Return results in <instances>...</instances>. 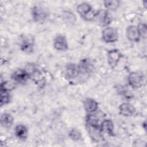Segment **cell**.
Segmentation results:
<instances>
[{
    "mask_svg": "<svg viewBox=\"0 0 147 147\" xmlns=\"http://www.w3.org/2000/svg\"><path fill=\"white\" fill-rule=\"evenodd\" d=\"M54 48L58 51H67L68 49V44L66 37L61 34L56 35L53 41Z\"/></svg>",
    "mask_w": 147,
    "mask_h": 147,
    "instance_id": "10",
    "label": "cell"
},
{
    "mask_svg": "<svg viewBox=\"0 0 147 147\" xmlns=\"http://www.w3.org/2000/svg\"><path fill=\"white\" fill-rule=\"evenodd\" d=\"M126 35L127 38L131 42H138L141 38L137 26L136 25L128 26L126 30Z\"/></svg>",
    "mask_w": 147,
    "mask_h": 147,
    "instance_id": "13",
    "label": "cell"
},
{
    "mask_svg": "<svg viewBox=\"0 0 147 147\" xmlns=\"http://www.w3.org/2000/svg\"><path fill=\"white\" fill-rule=\"evenodd\" d=\"M100 129L103 133H106L110 136H114V125L111 119H106L102 121Z\"/></svg>",
    "mask_w": 147,
    "mask_h": 147,
    "instance_id": "16",
    "label": "cell"
},
{
    "mask_svg": "<svg viewBox=\"0 0 147 147\" xmlns=\"http://www.w3.org/2000/svg\"><path fill=\"white\" fill-rule=\"evenodd\" d=\"M19 45L22 52L26 53H31L34 51V39L31 35L22 34L20 39Z\"/></svg>",
    "mask_w": 147,
    "mask_h": 147,
    "instance_id": "2",
    "label": "cell"
},
{
    "mask_svg": "<svg viewBox=\"0 0 147 147\" xmlns=\"http://www.w3.org/2000/svg\"><path fill=\"white\" fill-rule=\"evenodd\" d=\"M11 100L10 91L0 89V105L3 106L7 105Z\"/></svg>",
    "mask_w": 147,
    "mask_h": 147,
    "instance_id": "19",
    "label": "cell"
},
{
    "mask_svg": "<svg viewBox=\"0 0 147 147\" xmlns=\"http://www.w3.org/2000/svg\"><path fill=\"white\" fill-rule=\"evenodd\" d=\"M31 15L33 21L37 23H42L48 17L47 10L42 6L36 5L31 9Z\"/></svg>",
    "mask_w": 147,
    "mask_h": 147,
    "instance_id": "3",
    "label": "cell"
},
{
    "mask_svg": "<svg viewBox=\"0 0 147 147\" xmlns=\"http://www.w3.org/2000/svg\"><path fill=\"white\" fill-rule=\"evenodd\" d=\"M123 57V54L118 49H112L107 53V60L109 66L114 68L118 64L119 61Z\"/></svg>",
    "mask_w": 147,
    "mask_h": 147,
    "instance_id": "7",
    "label": "cell"
},
{
    "mask_svg": "<svg viewBox=\"0 0 147 147\" xmlns=\"http://www.w3.org/2000/svg\"><path fill=\"white\" fill-rule=\"evenodd\" d=\"M136 108L130 103L124 102L121 103L119 106V113L123 117H132L136 114Z\"/></svg>",
    "mask_w": 147,
    "mask_h": 147,
    "instance_id": "12",
    "label": "cell"
},
{
    "mask_svg": "<svg viewBox=\"0 0 147 147\" xmlns=\"http://www.w3.org/2000/svg\"><path fill=\"white\" fill-rule=\"evenodd\" d=\"M101 36L104 42L114 43L118 41L119 34L116 28L112 26H107L102 30Z\"/></svg>",
    "mask_w": 147,
    "mask_h": 147,
    "instance_id": "4",
    "label": "cell"
},
{
    "mask_svg": "<svg viewBox=\"0 0 147 147\" xmlns=\"http://www.w3.org/2000/svg\"><path fill=\"white\" fill-rule=\"evenodd\" d=\"M11 79L14 83L23 84L26 83L30 78L29 74L26 69L19 68L11 74Z\"/></svg>",
    "mask_w": 147,
    "mask_h": 147,
    "instance_id": "9",
    "label": "cell"
},
{
    "mask_svg": "<svg viewBox=\"0 0 147 147\" xmlns=\"http://www.w3.org/2000/svg\"><path fill=\"white\" fill-rule=\"evenodd\" d=\"M103 5L107 10H115L119 7L120 1L118 0H106L103 1Z\"/></svg>",
    "mask_w": 147,
    "mask_h": 147,
    "instance_id": "20",
    "label": "cell"
},
{
    "mask_svg": "<svg viewBox=\"0 0 147 147\" xmlns=\"http://www.w3.org/2000/svg\"><path fill=\"white\" fill-rule=\"evenodd\" d=\"M87 130L91 140L95 142H99L103 140V133L100 125H86Z\"/></svg>",
    "mask_w": 147,
    "mask_h": 147,
    "instance_id": "6",
    "label": "cell"
},
{
    "mask_svg": "<svg viewBox=\"0 0 147 147\" xmlns=\"http://www.w3.org/2000/svg\"><path fill=\"white\" fill-rule=\"evenodd\" d=\"M83 107L87 114H92L96 112L99 105L96 100L91 98H87L83 102Z\"/></svg>",
    "mask_w": 147,
    "mask_h": 147,
    "instance_id": "14",
    "label": "cell"
},
{
    "mask_svg": "<svg viewBox=\"0 0 147 147\" xmlns=\"http://www.w3.org/2000/svg\"><path fill=\"white\" fill-rule=\"evenodd\" d=\"M78 65L80 75H87L92 72L94 68L92 61L88 59H82Z\"/></svg>",
    "mask_w": 147,
    "mask_h": 147,
    "instance_id": "11",
    "label": "cell"
},
{
    "mask_svg": "<svg viewBox=\"0 0 147 147\" xmlns=\"http://www.w3.org/2000/svg\"><path fill=\"white\" fill-rule=\"evenodd\" d=\"M0 122L2 127L5 129H9L13 124L14 118L10 114L3 113L1 115Z\"/></svg>",
    "mask_w": 147,
    "mask_h": 147,
    "instance_id": "18",
    "label": "cell"
},
{
    "mask_svg": "<svg viewBox=\"0 0 147 147\" xmlns=\"http://www.w3.org/2000/svg\"><path fill=\"white\" fill-rule=\"evenodd\" d=\"M14 131L16 137L20 140H25L28 137V129L24 125L19 124L16 125Z\"/></svg>",
    "mask_w": 147,
    "mask_h": 147,
    "instance_id": "17",
    "label": "cell"
},
{
    "mask_svg": "<svg viewBox=\"0 0 147 147\" xmlns=\"http://www.w3.org/2000/svg\"><path fill=\"white\" fill-rule=\"evenodd\" d=\"M64 76L68 80H72L78 78L80 76L78 64L72 63L67 64L64 69Z\"/></svg>",
    "mask_w": 147,
    "mask_h": 147,
    "instance_id": "8",
    "label": "cell"
},
{
    "mask_svg": "<svg viewBox=\"0 0 147 147\" xmlns=\"http://www.w3.org/2000/svg\"><path fill=\"white\" fill-rule=\"evenodd\" d=\"M96 18L98 19L99 23L103 26H109L112 22V17L107 10L98 11Z\"/></svg>",
    "mask_w": 147,
    "mask_h": 147,
    "instance_id": "15",
    "label": "cell"
},
{
    "mask_svg": "<svg viewBox=\"0 0 147 147\" xmlns=\"http://www.w3.org/2000/svg\"><path fill=\"white\" fill-rule=\"evenodd\" d=\"M137 26L141 37L146 38L147 36V26L145 23H140Z\"/></svg>",
    "mask_w": 147,
    "mask_h": 147,
    "instance_id": "22",
    "label": "cell"
},
{
    "mask_svg": "<svg viewBox=\"0 0 147 147\" xmlns=\"http://www.w3.org/2000/svg\"><path fill=\"white\" fill-rule=\"evenodd\" d=\"M129 86L134 89H138L143 86L145 83L144 76L137 72H131L127 78Z\"/></svg>",
    "mask_w": 147,
    "mask_h": 147,
    "instance_id": "5",
    "label": "cell"
},
{
    "mask_svg": "<svg viewBox=\"0 0 147 147\" xmlns=\"http://www.w3.org/2000/svg\"><path fill=\"white\" fill-rule=\"evenodd\" d=\"M76 11L80 16L87 21H90L96 18L98 11L92 9L91 5L87 2H82L76 7Z\"/></svg>",
    "mask_w": 147,
    "mask_h": 147,
    "instance_id": "1",
    "label": "cell"
},
{
    "mask_svg": "<svg viewBox=\"0 0 147 147\" xmlns=\"http://www.w3.org/2000/svg\"><path fill=\"white\" fill-rule=\"evenodd\" d=\"M69 137L74 141H79L82 139V135L80 131L76 128L71 129L68 133Z\"/></svg>",
    "mask_w": 147,
    "mask_h": 147,
    "instance_id": "21",
    "label": "cell"
}]
</instances>
